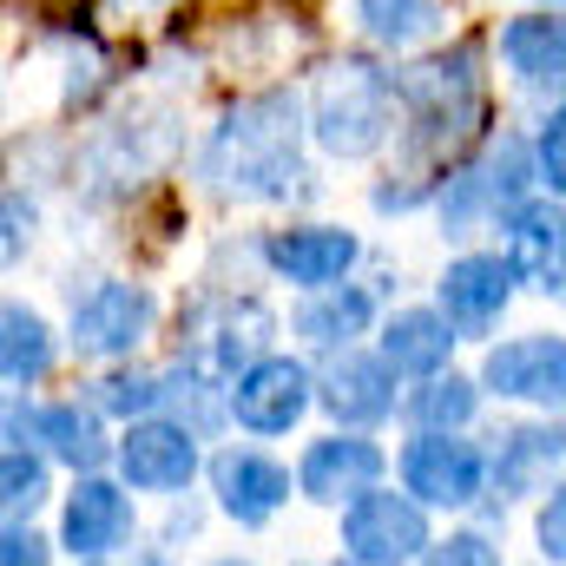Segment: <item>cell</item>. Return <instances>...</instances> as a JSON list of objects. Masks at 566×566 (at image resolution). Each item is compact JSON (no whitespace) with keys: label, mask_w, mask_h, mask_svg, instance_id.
I'll return each instance as SVG.
<instances>
[{"label":"cell","mask_w":566,"mask_h":566,"mask_svg":"<svg viewBox=\"0 0 566 566\" xmlns=\"http://www.w3.org/2000/svg\"><path fill=\"white\" fill-rule=\"evenodd\" d=\"M7 441H33L46 448L66 474H106L113 454H119V434L113 416L93 402V396H7Z\"/></svg>","instance_id":"5b68a950"},{"label":"cell","mask_w":566,"mask_h":566,"mask_svg":"<svg viewBox=\"0 0 566 566\" xmlns=\"http://www.w3.org/2000/svg\"><path fill=\"white\" fill-rule=\"evenodd\" d=\"M139 541V494L119 474H73L60 494V554L80 560H119Z\"/></svg>","instance_id":"8fae6325"},{"label":"cell","mask_w":566,"mask_h":566,"mask_svg":"<svg viewBox=\"0 0 566 566\" xmlns=\"http://www.w3.org/2000/svg\"><path fill=\"white\" fill-rule=\"evenodd\" d=\"M296 566H349V560H343V554H336V560H296Z\"/></svg>","instance_id":"836d02e7"},{"label":"cell","mask_w":566,"mask_h":566,"mask_svg":"<svg viewBox=\"0 0 566 566\" xmlns=\"http://www.w3.org/2000/svg\"><path fill=\"white\" fill-rule=\"evenodd\" d=\"M258 264L277 283H290L296 296H310V290H329V283L356 277L363 238L349 224H329V218H290V224L258 238Z\"/></svg>","instance_id":"5bb4252c"},{"label":"cell","mask_w":566,"mask_h":566,"mask_svg":"<svg viewBox=\"0 0 566 566\" xmlns=\"http://www.w3.org/2000/svg\"><path fill=\"white\" fill-rule=\"evenodd\" d=\"M316 409V363L296 349H271L258 356L238 382H231V428L251 441H283L310 422Z\"/></svg>","instance_id":"30bf717a"},{"label":"cell","mask_w":566,"mask_h":566,"mask_svg":"<svg viewBox=\"0 0 566 566\" xmlns=\"http://www.w3.org/2000/svg\"><path fill=\"white\" fill-rule=\"evenodd\" d=\"M389 468H396V461H389V448H382L376 434H363V428H329V434L303 441V454H296V501L343 514L349 501H363L369 488H382Z\"/></svg>","instance_id":"4fadbf2b"},{"label":"cell","mask_w":566,"mask_h":566,"mask_svg":"<svg viewBox=\"0 0 566 566\" xmlns=\"http://www.w3.org/2000/svg\"><path fill=\"white\" fill-rule=\"evenodd\" d=\"M534 7H566V0H534Z\"/></svg>","instance_id":"8d00e7d4"},{"label":"cell","mask_w":566,"mask_h":566,"mask_svg":"<svg viewBox=\"0 0 566 566\" xmlns=\"http://www.w3.org/2000/svg\"><path fill=\"white\" fill-rule=\"evenodd\" d=\"M310 139L336 165H363L389 139H402V80L363 53H343L310 86Z\"/></svg>","instance_id":"3957f363"},{"label":"cell","mask_w":566,"mask_h":566,"mask_svg":"<svg viewBox=\"0 0 566 566\" xmlns=\"http://www.w3.org/2000/svg\"><path fill=\"white\" fill-rule=\"evenodd\" d=\"M534 165H541V191L566 198V86L541 106L534 119Z\"/></svg>","instance_id":"f1b7e54d"},{"label":"cell","mask_w":566,"mask_h":566,"mask_svg":"<svg viewBox=\"0 0 566 566\" xmlns=\"http://www.w3.org/2000/svg\"><path fill=\"white\" fill-rule=\"evenodd\" d=\"M303 139H310V106L283 86L244 93L238 106L218 113V126L198 145V185L238 205H283L303 185Z\"/></svg>","instance_id":"7a4b0ae2"},{"label":"cell","mask_w":566,"mask_h":566,"mask_svg":"<svg viewBox=\"0 0 566 566\" xmlns=\"http://www.w3.org/2000/svg\"><path fill=\"white\" fill-rule=\"evenodd\" d=\"M205 481H211V507H218L231 527H244V534L271 527L283 507H290V494H296V468H283L277 454L258 448V441L218 448L211 468H205Z\"/></svg>","instance_id":"e0dca14e"},{"label":"cell","mask_w":566,"mask_h":566,"mask_svg":"<svg viewBox=\"0 0 566 566\" xmlns=\"http://www.w3.org/2000/svg\"><path fill=\"white\" fill-rule=\"evenodd\" d=\"M514 296H521V277H514L507 251H474L468 244L434 277V303H441V316L454 323L461 343H494V329L507 323Z\"/></svg>","instance_id":"9a60e30c"},{"label":"cell","mask_w":566,"mask_h":566,"mask_svg":"<svg viewBox=\"0 0 566 566\" xmlns=\"http://www.w3.org/2000/svg\"><path fill=\"white\" fill-rule=\"evenodd\" d=\"M80 566H119V560H80Z\"/></svg>","instance_id":"d590c367"},{"label":"cell","mask_w":566,"mask_h":566,"mask_svg":"<svg viewBox=\"0 0 566 566\" xmlns=\"http://www.w3.org/2000/svg\"><path fill=\"white\" fill-rule=\"evenodd\" d=\"M139 566H171V560H165V554H145V560Z\"/></svg>","instance_id":"e575fe53"},{"label":"cell","mask_w":566,"mask_h":566,"mask_svg":"<svg viewBox=\"0 0 566 566\" xmlns=\"http://www.w3.org/2000/svg\"><path fill=\"white\" fill-rule=\"evenodd\" d=\"M369 329H382V296L356 277L329 283V290H310V296H296V310H290V336H296V349H310L316 363H323V356H343V349H363Z\"/></svg>","instance_id":"d6986e66"},{"label":"cell","mask_w":566,"mask_h":566,"mask_svg":"<svg viewBox=\"0 0 566 566\" xmlns=\"http://www.w3.org/2000/svg\"><path fill=\"white\" fill-rule=\"evenodd\" d=\"M501 251L514 264L521 290L534 296H566V198H527L521 211L501 218Z\"/></svg>","instance_id":"ffe728a7"},{"label":"cell","mask_w":566,"mask_h":566,"mask_svg":"<svg viewBox=\"0 0 566 566\" xmlns=\"http://www.w3.org/2000/svg\"><path fill=\"white\" fill-rule=\"evenodd\" d=\"M53 454L33 448V441H7L0 448V507L7 521H33L46 501H53Z\"/></svg>","instance_id":"484cf974"},{"label":"cell","mask_w":566,"mask_h":566,"mask_svg":"<svg viewBox=\"0 0 566 566\" xmlns=\"http://www.w3.org/2000/svg\"><path fill=\"white\" fill-rule=\"evenodd\" d=\"M494 53H501L507 86L554 99L566 86V7H521V13H507L501 33H494Z\"/></svg>","instance_id":"44dd1931"},{"label":"cell","mask_w":566,"mask_h":566,"mask_svg":"<svg viewBox=\"0 0 566 566\" xmlns=\"http://www.w3.org/2000/svg\"><path fill=\"white\" fill-rule=\"evenodd\" d=\"M53 369H60L53 323L33 303H7L0 310V376H7V396H33Z\"/></svg>","instance_id":"cb8c5ba5"},{"label":"cell","mask_w":566,"mask_h":566,"mask_svg":"<svg viewBox=\"0 0 566 566\" xmlns=\"http://www.w3.org/2000/svg\"><path fill=\"white\" fill-rule=\"evenodd\" d=\"M271 336H277V316L258 296H218L191 316V336L178 343V363H191L218 382H238L258 356H271Z\"/></svg>","instance_id":"2e32d148"},{"label":"cell","mask_w":566,"mask_h":566,"mask_svg":"<svg viewBox=\"0 0 566 566\" xmlns=\"http://www.w3.org/2000/svg\"><path fill=\"white\" fill-rule=\"evenodd\" d=\"M211 468L205 454V434L178 416H145V422L119 428V454H113V474L133 488V494H151V501H185L198 488V474Z\"/></svg>","instance_id":"ba28073f"},{"label":"cell","mask_w":566,"mask_h":566,"mask_svg":"<svg viewBox=\"0 0 566 566\" xmlns=\"http://www.w3.org/2000/svg\"><path fill=\"white\" fill-rule=\"evenodd\" d=\"M481 389L494 402H514L527 416H566V336L560 329H521L494 336L481 349Z\"/></svg>","instance_id":"9c48e42d"},{"label":"cell","mask_w":566,"mask_h":566,"mask_svg":"<svg viewBox=\"0 0 566 566\" xmlns=\"http://www.w3.org/2000/svg\"><path fill=\"white\" fill-rule=\"evenodd\" d=\"M376 349L396 363V376H402V382H428V376L454 369L461 336H454V323L441 316V303H402V310H389V316H382Z\"/></svg>","instance_id":"7402d4cb"},{"label":"cell","mask_w":566,"mask_h":566,"mask_svg":"<svg viewBox=\"0 0 566 566\" xmlns=\"http://www.w3.org/2000/svg\"><path fill=\"white\" fill-rule=\"evenodd\" d=\"M402 80V158L389 165V178L369 191V205L389 218L434 205L441 178L461 165V151L481 133L488 113V73H481V40H454L448 53H428L416 66L396 73Z\"/></svg>","instance_id":"6da1fadb"},{"label":"cell","mask_w":566,"mask_h":566,"mask_svg":"<svg viewBox=\"0 0 566 566\" xmlns=\"http://www.w3.org/2000/svg\"><path fill=\"white\" fill-rule=\"evenodd\" d=\"M33 224H40V205L20 191V185H7V238H0V251H7V264H20V251L33 244Z\"/></svg>","instance_id":"1f68e13d"},{"label":"cell","mask_w":566,"mask_h":566,"mask_svg":"<svg viewBox=\"0 0 566 566\" xmlns=\"http://www.w3.org/2000/svg\"><path fill=\"white\" fill-rule=\"evenodd\" d=\"M396 488H409L428 514H481L494 501V461L474 434L409 428L396 448Z\"/></svg>","instance_id":"277c9868"},{"label":"cell","mask_w":566,"mask_h":566,"mask_svg":"<svg viewBox=\"0 0 566 566\" xmlns=\"http://www.w3.org/2000/svg\"><path fill=\"white\" fill-rule=\"evenodd\" d=\"M113 422H145V416H165V369H139V363H113L93 389H86Z\"/></svg>","instance_id":"4316f807"},{"label":"cell","mask_w":566,"mask_h":566,"mask_svg":"<svg viewBox=\"0 0 566 566\" xmlns=\"http://www.w3.org/2000/svg\"><path fill=\"white\" fill-rule=\"evenodd\" d=\"M494 461V501L514 507V501H541L547 488L566 481V416H527V422H507L488 448Z\"/></svg>","instance_id":"ac0fdd59"},{"label":"cell","mask_w":566,"mask_h":566,"mask_svg":"<svg viewBox=\"0 0 566 566\" xmlns=\"http://www.w3.org/2000/svg\"><path fill=\"white\" fill-rule=\"evenodd\" d=\"M481 402H488L481 376L441 369V376H428V382H409V396H402V422H409V428H448V434H468V428L481 422Z\"/></svg>","instance_id":"d4e9b609"},{"label":"cell","mask_w":566,"mask_h":566,"mask_svg":"<svg viewBox=\"0 0 566 566\" xmlns=\"http://www.w3.org/2000/svg\"><path fill=\"white\" fill-rule=\"evenodd\" d=\"M501 501L481 507V521H461L448 534H434V547L422 554V566H501Z\"/></svg>","instance_id":"83f0119b"},{"label":"cell","mask_w":566,"mask_h":566,"mask_svg":"<svg viewBox=\"0 0 566 566\" xmlns=\"http://www.w3.org/2000/svg\"><path fill=\"white\" fill-rule=\"evenodd\" d=\"M158 329V290L133 277H99L73 290L66 310V349L80 363H133L145 336Z\"/></svg>","instance_id":"8992f818"},{"label":"cell","mask_w":566,"mask_h":566,"mask_svg":"<svg viewBox=\"0 0 566 566\" xmlns=\"http://www.w3.org/2000/svg\"><path fill=\"white\" fill-rule=\"evenodd\" d=\"M402 396H409V389H402L396 363H389L376 343L316 363V409L329 416V428H363V434H376L382 422L402 416Z\"/></svg>","instance_id":"7c38bea8"},{"label":"cell","mask_w":566,"mask_h":566,"mask_svg":"<svg viewBox=\"0 0 566 566\" xmlns=\"http://www.w3.org/2000/svg\"><path fill=\"white\" fill-rule=\"evenodd\" d=\"M343 13H349L356 40L376 46V53H422L428 40H441V27H448L441 0H349Z\"/></svg>","instance_id":"603a6c76"},{"label":"cell","mask_w":566,"mask_h":566,"mask_svg":"<svg viewBox=\"0 0 566 566\" xmlns=\"http://www.w3.org/2000/svg\"><path fill=\"white\" fill-rule=\"evenodd\" d=\"M336 547L349 566H422V554L434 547V514L409 488L382 481L336 514Z\"/></svg>","instance_id":"52a82bcc"},{"label":"cell","mask_w":566,"mask_h":566,"mask_svg":"<svg viewBox=\"0 0 566 566\" xmlns=\"http://www.w3.org/2000/svg\"><path fill=\"white\" fill-rule=\"evenodd\" d=\"M53 547L60 541H46L33 521H7L0 527V566H53Z\"/></svg>","instance_id":"4dcf8cb0"},{"label":"cell","mask_w":566,"mask_h":566,"mask_svg":"<svg viewBox=\"0 0 566 566\" xmlns=\"http://www.w3.org/2000/svg\"><path fill=\"white\" fill-rule=\"evenodd\" d=\"M534 547L547 566H566V481L534 501Z\"/></svg>","instance_id":"f546056e"},{"label":"cell","mask_w":566,"mask_h":566,"mask_svg":"<svg viewBox=\"0 0 566 566\" xmlns=\"http://www.w3.org/2000/svg\"><path fill=\"white\" fill-rule=\"evenodd\" d=\"M211 566H258V560H238V554H224V560H211Z\"/></svg>","instance_id":"d6a6232c"}]
</instances>
